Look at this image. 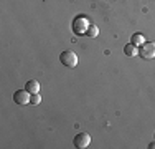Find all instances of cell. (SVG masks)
<instances>
[{
    "instance_id": "6da1fadb",
    "label": "cell",
    "mask_w": 155,
    "mask_h": 149,
    "mask_svg": "<svg viewBox=\"0 0 155 149\" xmlns=\"http://www.w3.org/2000/svg\"><path fill=\"white\" fill-rule=\"evenodd\" d=\"M60 61L68 68H76L78 66V55L71 50H66L60 55Z\"/></svg>"
},
{
    "instance_id": "7a4b0ae2",
    "label": "cell",
    "mask_w": 155,
    "mask_h": 149,
    "mask_svg": "<svg viewBox=\"0 0 155 149\" xmlns=\"http://www.w3.org/2000/svg\"><path fill=\"white\" fill-rule=\"evenodd\" d=\"M89 25H91V23L87 22V18H84V17H76L74 20H73V32H74L76 35H86Z\"/></svg>"
},
{
    "instance_id": "3957f363",
    "label": "cell",
    "mask_w": 155,
    "mask_h": 149,
    "mask_svg": "<svg viewBox=\"0 0 155 149\" xmlns=\"http://www.w3.org/2000/svg\"><path fill=\"white\" fill-rule=\"evenodd\" d=\"M139 55L145 60L155 58V42H145L139 48Z\"/></svg>"
},
{
    "instance_id": "277c9868",
    "label": "cell",
    "mask_w": 155,
    "mask_h": 149,
    "mask_svg": "<svg viewBox=\"0 0 155 149\" xmlns=\"http://www.w3.org/2000/svg\"><path fill=\"white\" fill-rule=\"evenodd\" d=\"M30 98H31V93H28L27 89H17L13 93V101H15L18 106H27L30 103Z\"/></svg>"
},
{
    "instance_id": "5b68a950",
    "label": "cell",
    "mask_w": 155,
    "mask_h": 149,
    "mask_svg": "<svg viewBox=\"0 0 155 149\" xmlns=\"http://www.w3.org/2000/svg\"><path fill=\"white\" fill-rule=\"evenodd\" d=\"M74 146L78 149H86L87 146L91 144V136L87 133H78L76 136H74Z\"/></svg>"
},
{
    "instance_id": "8992f818",
    "label": "cell",
    "mask_w": 155,
    "mask_h": 149,
    "mask_svg": "<svg viewBox=\"0 0 155 149\" xmlns=\"http://www.w3.org/2000/svg\"><path fill=\"white\" fill-rule=\"evenodd\" d=\"M25 89H27L28 93H31V95L40 93V83H38L36 80H28L27 85H25Z\"/></svg>"
},
{
    "instance_id": "52a82bcc",
    "label": "cell",
    "mask_w": 155,
    "mask_h": 149,
    "mask_svg": "<svg viewBox=\"0 0 155 149\" xmlns=\"http://www.w3.org/2000/svg\"><path fill=\"white\" fill-rule=\"evenodd\" d=\"M124 53L127 55V57H137L139 55V47H135L134 43H127L124 47Z\"/></svg>"
},
{
    "instance_id": "ba28073f",
    "label": "cell",
    "mask_w": 155,
    "mask_h": 149,
    "mask_svg": "<svg viewBox=\"0 0 155 149\" xmlns=\"http://www.w3.org/2000/svg\"><path fill=\"white\" fill-rule=\"evenodd\" d=\"M145 42H147V40H145V36H143L142 33H134L132 38H130V43H134L135 47H142Z\"/></svg>"
},
{
    "instance_id": "9c48e42d",
    "label": "cell",
    "mask_w": 155,
    "mask_h": 149,
    "mask_svg": "<svg viewBox=\"0 0 155 149\" xmlns=\"http://www.w3.org/2000/svg\"><path fill=\"white\" fill-rule=\"evenodd\" d=\"M97 35H99V28L96 27V25L91 23L89 28H87V32H86V36H89V38H96Z\"/></svg>"
},
{
    "instance_id": "30bf717a",
    "label": "cell",
    "mask_w": 155,
    "mask_h": 149,
    "mask_svg": "<svg viewBox=\"0 0 155 149\" xmlns=\"http://www.w3.org/2000/svg\"><path fill=\"white\" fill-rule=\"evenodd\" d=\"M30 103H31V104H35V106H36V104H40V103H41V96H40L38 93H35V95H31V98H30Z\"/></svg>"
},
{
    "instance_id": "8fae6325",
    "label": "cell",
    "mask_w": 155,
    "mask_h": 149,
    "mask_svg": "<svg viewBox=\"0 0 155 149\" xmlns=\"http://www.w3.org/2000/svg\"><path fill=\"white\" fill-rule=\"evenodd\" d=\"M149 149H155V141H153V143H150V144H149Z\"/></svg>"
},
{
    "instance_id": "7c38bea8",
    "label": "cell",
    "mask_w": 155,
    "mask_h": 149,
    "mask_svg": "<svg viewBox=\"0 0 155 149\" xmlns=\"http://www.w3.org/2000/svg\"><path fill=\"white\" fill-rule=\"evenodd\" d=\"M153 136H155V133H153Z\"/></svg>"
}]
</instances>
